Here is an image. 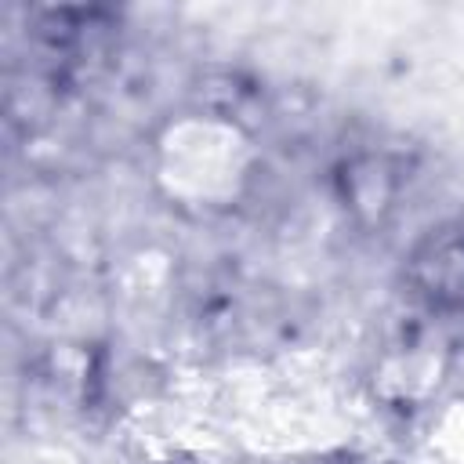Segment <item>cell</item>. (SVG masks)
I'll return each mask as SVG.
<instances>
[{
	"instance_id": "obj_1",
	"label": "cell",
	"mask_w": 464,
	"mask_h": 464,
	"mask_svg": "<svg viewBox=\"0 0 464 464\" xmlns=\"http://www.w3.org/2000/svg\"><path fill=\"white\" fill-rule=\"evenodd\" d=\"M417 286L439 304H464V236H431L413 254Z\"/></svg>"
}]
</instances>
